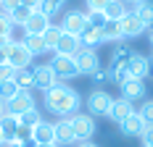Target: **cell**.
Wrapping results in <instances>:
<instances>
[{
    "label": "cell",
    "instance_id": "cell-18",
    "mask_svg": "<svg viewBox=\"0 0 153 147\" xmlns=\"http://www.w3.org/2000/svg\"><path fill=\"white\" fill-rule=\"evenodd\" d=\"M48 26H50V16H45L42 11H34L27 18V24H24V29L29 32V34H42Z\"/></svg>",
    "mask_w": 153,
    "mask_h": 147
},
{
    "label": "cell",
    "instance_id": "cell-43",
    "mask_svg": "<svg viewBox=\"0 0 153 147\" xmlns=\"http://www.w3.org/2000/svg\"><path fill=\"white\" fill-rule=\"evenodd\" d=\"M3 147H21L19 139H8V142H3Z\"/></svg>",
    "mask_w": 153,
    "mask_h": 147
},
{
    "label": "cell",
    "instance_id": "cell-48",
    "mask_svg": "<svg viewBox=\"0 0 153 147\" xmlns=\"http://www.w3.org/2000/svg\"><path fill=\"white\" fill-rule=\"evenodd\" d=\"M124 3H132V5H137V3H143V0H124Z\"/></svg>",
    "mask_w": 153,
    "mask_h": 147
},
{
    "label": "cell",
    "instance_id": "cell-29",
    "mask_svg": "<svg viewBox=\"0 0 153 147\" xmlns=\"http://www.w3.org/2000/svg\"><path fill=\"white\" fill-rule=\"evenodd\" d=\"M19 121H21V126H24V129H34V126L42 121V116H40V110H37V108H32V110H27V113H21Z\"/></svg>",
    "mask_w": 153,
    "mask_h": 147
},
{
    "label": "cell",
    "instance_id": "cell-39",
    "mask_svg": "<svg viewBox=\"0 0 153 147\" xmlns=\"http://www.w3.org/2000/svg\"><path fill=\"white\" fill-rule=\"evenodd\" d=\"M143 142H145V147H153V126H145V132H143Z\"/></svg>",
    "mask_w": 153,
    "mask_h": 147
},
{
    "label": "cell",
    "instance_id": "cell-34",
    "mask_svg": "<svg viewBox=\"0 0 153 147\" xmlns=\"http://www.w3.org/2000/svg\"><path fill=\"white\" fill-rule=\"evenodd\" d=\"M63 3H66V0H42L40 11H42L45 16H53L56 11H58V8H63Z\"/></svg>",
    "mask_w": 153,
    "mask_h": 147
},
{
    "label": "cell",
    "instance_id": "cell-16",
    "mask_svg": "<svg viewBox=\"0 0 153 147\" xmlns=\"http://www.w3.org/2000/svg\"><path fill=\"white\" fill-rule=\"evenodd\" d=\"M32 139L37 142V145H50V142H56V132H53V123L50 121H40L34 129H32Z\"/></svg>",
    "mask_w": 153,
    "mask_h": 147
},
{
    "label": "cell",
    "instance_id": "cell-37",
    "mask_svg": "<svg viewBox=\"0 0 153 147\" xmlns=\"http://www.w3.org/2000/svg\"><path fill=\"white\" fill-rule=\"evenodd\" d=\"M85 3H87L90 11H106L108 5H111V0H85Z\"/></svg>",
    "mask_w": 153,
    "mask_h": 147
},
{
    "label": "cell",
    "instance_id": "cell-21",
    "mask_svg": "<svg viewBox=\"0 0 153 147\" xmlns=\"http://www.w3.org/2000/svg\"><path fill=\"white\" fill-rule=\"evenodd\" d=\"M79 40H82V47H98V45L106 42L103 29H95V26H87V29L79 34Z\"/></svg>",
    "mask_w": 153,
    "mask_h": 147
},
{
    "label": "cell",
    "instance_id": "cell-12",
    "mask_svg": "<svg viewBox=\"0 0 153 147\" xmlns=\"http://www.w3.org/2000/svg\"><path fill=\"white\" fill-rule=\"evenodd\" d=\"M79 50H82V40H79L76 34L61 32V40L56 45V53H61V55H76Z\"/></svg>",
    "mask_w": 153,
    "mask_h": 147
},
{
    "label": "cell",
    "instance_id": "cell-36",
    "mask_svg": "<svg viewBox=\"0 0 153 147\" xmlns=\"http://www.w3.org/2000/svg\"><path fill=\"white\" fill-rule=\"evenodd\" d=\"M13 74H16V68H11L8 63H3V66H0V84L11 82V79H13Z\"/></svg>",
    "mask_w": 153,
    "mask_h": 147
},
{
    "label": "cell",
    "instance_id": "cell-13",
    "mask_svg": "<svg viewBox=\"0 0 153 147\" xmlns=\"http://www.w3.org/2000/svg\"><path fill=\"white\" fill-rule=\"evenodd\" d=\"M119 129H122L124 137H143V132H145V121H143V116L135 110L127 121H122V123H119Z\"/></svg>",
    "mask_w": 153,
    "mask_h": 147
},
{
    "label": "cell",
    "instance_id": "cell-10",
    "mask_svg": "<svg viewBox=\"0 0 153 147\" xmlns=\"http://www.w3.org/2000/svg\"><path fill=\"white\" fill-rule=\"evenodd\" d=\"M53 132H56V145L58 147H69L76 142L74 137V129H71V121L69 118H58L56 123H53Z\"/></svg>",
    "mask_w": 153,
    "mask_h": 147
},
{
    "label": "cell",
    "instance_id": "cell-3",
    "mask_svg": "<svg viewBox=\"0 0 153 147\" xmlns=\"http://www.w3.org/2000/svg\"><path fill=\"white\" fill-rule=\"evenodd\" d=\"M32 108H37L32 89H19L13 97L5 103V113H11V116H21V113H27V110H32Z\"/></svg>",
    "mask_w": 153,
    "mask_h": 147
},
{
    "label": "cell",
    "instance_id": "cell-51",
    "mask_svg": "<svg viewBox=\"0 0 153 147\" xmlns=\"http://www.w3.org/2000/svg\"><path fill=\"white\" fill-rule=\"evenodd\" d=\"M151 45H153V29H151Z\"/></svg>",
    "mask_w": 153,
    "mask_h": 147
},
{
    "label": "cell",
    "instance_id": "cell-32",
    "mask_svg": "<svg viewBox=\"0 0 153 147\" xmlns=\"http://www.w3.org/2000/svg\"><path fill=\"white\" fill-rule=\"evenodd\" d=\"M16 92H19V87H16L13 79H11V82H5V84H0V100H3V103H8Z\"/></svg>",
    "mask_w": 153,
    "mask_h": 147
},
{
    "label": "cell",
    "instance_id": "cell-27",
    "mask_svg": "<svg viewBox=\"0 0 153 147\" xmlns=\"http://www.w3.org/2000/svg\"><path fill=\"white\" fill-rule=\"evenodd\" d=\"M27 50H29L32 55H42V53H48L45 42H42V34H27Z\"/></svg>",
    "mask_w": 153,
    "mask_h": 147
},
{
    "label": "cell",
    "instance_id": "cell-14",
    "mask_svg": "<svg viewBox=\"0 0 153 147\" xmlns=\"http://www.w3.org/2000/svg\"><path fill=\"white\" fill-rule=\"evenodd\" d=\"M143 95H145V82H143V79H132V76H129V79L122 84V97L124 100L135 103V100H140Z\"/></svg>",
    "mask_w": 153,
    "mask_h": 147
},
{
    "label": "cell",
    "instance_id": "cell-44",
    "mask_svg": "<svg viewBox=\"0 0 153 147\" xmlns=\"http://www.w3.org/2000/svg\"><path fill=\"white\" fill-rule=\"evenodd\" d=\"M8 63V55H5V47H0V66Z\"/></svg>",
    "mask_w": 153,
    "mask_h": 147
},
{
    "label": "cell",
    "instance_id": "cell-46",
    "mask_svg": "<svg viewBox=\"0 0 153 147\" xmlns=\"http://www.w3.org/2000/svg\"><path fill=\"white\" fill-rule=\"evenodd\" d=\"M5 116V103H3V100H0V118Z\"/></svg>",
    "mask_w": 153,
    "mask_h": 147
},
{
    "label": "cell",
    "instance_id": "cell-25",
    "mask_svg": "<svg viewBox=\"0 0 153 147\" xmlns=\"http://www.w3.org/2000/svg\"><path fill=\"white\" fill-rule=\"evenodd\" d=\"M103 37H106V42H119V40H124L122 21H106V26H103Z\"/></svg>",
    "mask_w": 153,
    "mask_h": 147
},
{
    "label": "cell",
    "instance_id": "cell-1",
    "mask_svg": "<svg viewBox=\"0 0 153 147\" xmlns=\"http://www.w3.org/2000/svg\"><path fill=\"white\" fill-rule=\"evenodd\" d=\"M79 95H76L74 87H69V84H53V87L45 92V108L50 113H56V116L61 118H71L74 113H79Z\"/></svg>",
    "mask_w": 153,
    "mask_h": 147
},
{
    "label": "cell",
    "instance_id": "cell-26",
    "mask_svg": "<svg viewBox=\"0 0 153 147\" xmlns=\"http://www.w3.org/2000/svg\"><path fill=\"white\" fill-rule=\"evenodd\" d=\"M85 13V18H87V26H95V29H103L106 26V11H90V8H85L82 11Z\"/></svg>",
    "mask_w": 153,
    "mask_h": 147
},
{
    "label": "cell",
    "instance_id": "cell-20",
    "mask_svg": "<svg viewBox=\"0 0 153 147\" xmlns=\"http://www.w3.org/2000/svg\"><path fill=\"white\" fill-rule=\"evenodd\" d=\"M135 53H132V47H116L114 50V58H111V66H108V71H119V68H127V63L132 58Z\"/></svg>",
    "mask_w": 153,
    "mask_h": 147
},
{
    "label": "cell",
    "instance_id": "cell-45",
    "mask_svg": "<svg viewBox=\"0 0 153 147\" xmlns=\"http://www.w3.org/2000/svg\"><path fill=\"white\" fill-rule=\"evenodd\" d=\"M76 147H98V145H95V142H79Z\"/></svg>",
    "mask_w": 153,
    "mask_h": 147
},
{
    "label": "cell",
    "instance_id": "cell-41",
    "mask_svg": "<svg viewBox=\"0 0 153 147\" xmlns=\"http://www.w3.org/2000/svg\"><path fill=\"white\" fill-rule=\"evenodd\" d=\"M90 76L95 79V82H106V79H108V68H106V71H100V68H98V71L90 74Z\"/></svg>",
    "mask_w": 153,
    "mask_h": 147
},
{
    "label": "cell",
    "instance_id": "cell-6",
    "mask_svg": "<svg viewBox=\"0 0 153 147\" xmlns=\"http://www.w3.org/2000/svg\"><path fill=\"white\" fill-rule=\"evenodd\" d=\"M5 55H8V66L21 71V68H29L32 66V55L27 50V45H5Z\"/></svg>",
    "mask_w": 153,
    "mask_h": 147
},
{
    "label": "cell",
    "instance_id": "cell-2",
    "mask_svg": "<svg viewBox=\"0 0 153 147\" xmlns=\"http://www.w3.org/2000/svg\"><path fill=\"white\" fill-rule=\"evenodd\" d=\"M69 121H71V129H74L76 142H90L92 139V134H95V118H92L90 113H74Z\"/></svg>",
    "mask_w": 153,
    "mask_h": 147
},
{
    "label": "cell",
    "instance_id": "cell-38",
    "mask_svg": "<svg viewBox=\"0 0 153 147\" xmlns=\"http://www.w3.org/2000/svg\"><path fill=\"white\" fill-rule=\"evenodd\" d=\"M19 5H21V0H0V11H3V13H11Z\"/></svg>",
    "mask_w": 153,
    "mask_h": 147
},
{
    "label": "cell",
    "instance_id": "cell-30",
    "mask_svg": "<svg viewBox=\"0 0 153 147\" xmlns=\"http://www.w3.org/2000/svg\"><path fill=\"white\" fill-rule=\"evenodd\" d=\"M27 34H29V32L24 29V26L13 24L11 32H8V45H24V42H27Z\"/></svg>",
    "mask_w": 153,
    "mask_h": 147
},
{
    "label": "cell",
    "instance_id": "cell-22",
    "mask_svg": "<svg viewBox=\"0 0 153 147\" xmlns=\"http://www.w3.org/2000/svg\"><path fill=\"white\" fill-rule=\"evenodd\" d=\"M132 13H135L140 21L145 24V29H153V5H151V3H145V0H143V3H137Z\"/></svg>",
    "mask_w": 153,
    "mask_h": 147
},
{
    "label": "cell",
    "instance_id": "cell-33",
    "mask_svg": "<svg viewBox=\"0 0 153 147\" xmlns=\"http://www.w3.org/2000/svg\"><path fill=\"white\" fill-rule=\"evenodd\" d=\"M137 113L143 116L145 126H153V100H145V103L140 105V110H137Z\"/></svg>",
    "mask_w": 153,
    "mask_h": 147
},
{
    "label": "cell",
    "instance_id": "cell-47",
    "mask_svg": "<svg viewBox=\"0 0 153 147\" xmlns=\"http://www.w3.org/2000/svg\"><path fill=\"white\" fill-rule=\"evenodd\" d=\"M37 147H58L56 142H50V145H37Z\"/></svg>",
    "mask_w": 153,
    "mask_h": 147
},
{
    "label": "cell",
    "instance_id": "cell-40",
    "mask_svg": "<svg viewBox=\"0 0 153 147\" xmlns=\"http://www.w3.org/2000/svg\"><path fill=\"white\" fill-rule=\"evenodd\" d=\"M21 5H24V8H29V11H40L42 0H21Z\"/></svg>",
    "mask_w": 153,
    "mask_h": 147
},
{
    "label": "cell",
    "instance_id": "cell-28",
    "mask_svg": "<svg viewBox=\"0 0 153 147\" xmlns=\"http://www.w3.org/2000/svg\"><path fill=\"white\" fill-rule=\"evenodd\" d=\"M58 40H61V26H53V24H50V26L42 32V42H45L48 50H56Z\"/></svg>",
    "mask_w": 153,
    "mask_h": 147
},
{
    "label": "cell",
    "instance_id": "cell-8",
    "mask_svg": "<svg viewBox=\"0 0 153 147\" xmlns=\"http://www.w3.org/2000/svg\"><path fill=\"white\" fill-rule=\"evenodd\" d=\"M32 74H34V87L42 89V92H48L53 84H58V76H56V71L50 68V63H40V66H34Z\"/></svg>",
    "mask_w": 153,
    "mask_h": 147
},
{
    "label": "cell",
    "instance_id": "cell-42",
    "mask_svg": "<svg viewBox=\"0 0 153 147\" xmlns=\"http://www.w3.org/2000/svg\"><path fill=\"white\" fill-rule=\"evenodd\" d=\"M21 147H37V142L29 137V139H21Z\"/></svg>",
    "mask_w": 153,
    "mask_h": 147
},
{
    "label": "cell",
    "instance_id": "cell-15",
    "mask_svg": "<svg viewBox=\"0 0 153 147\" xmlns=\"http://www.w3.org/2000/svg\"><path fill=\"white\" fill-rule=\"evenodd\" d=\"M143 32H145V24H143L137 16L129 11V13L122 18V34L127 37V40H132V37H140Z\"/></svg>",
    "mask_w": 153,
    "mask_h": 147
},
{
    "label": "cell",
    "instance_id": "cell-35",
    "mask_svg": "<svg viewBox=\"0 0 153 147\" xmlns=\"http://www.w3.org/2000/svg\"><path fill=\"white\" fill-rule=\"evenodd\" d=\"M11 26H13V24H11V16L0 11V37H8V32H11Z\"/></svg>",
    "mask_w": 153,
    "mask_h": 147
},
{
    "label": "cell",
    "instance_id": "cell-17",
    "mask_svg": "<svg viewBox=\"0 0 153 147\" xmlns=\"http://www.w3.org/2000/svg\"><path fill=\"white\" fill-rule=\"evenodd\" d=\"M148 68H151V60L137 55V53H135V55L129 58V63H127V71H129L132 79H145V76H148Z\"/></svg>",
    "mask_w": 153,
    "mask_h": 147
},
{
    "label": "cell",
    "instance_id": "cell-23",
    "mask_svg": "<svg viewBox=\"0 0 153 147\" xmlns=\"http://www.w3.org/2000/svg\"><path fill=\"white\" fill-rule=\"evenodd\" d=\"M127 13H129V11H127V3H124V0H111V5L106 8V18L108 21H122Z\"/></svg>",
    "mask_w": 153,
    "mask_h": 147
},
{
    "label": "cell",
    "instance_id": "cell-7",
    "mask_svg": "<svg viewBox=\"0 0 153 147\" xmlns=\"http://www.w3.org/2000/svg\"><path fill=\"white\" fill-rule=\"evenodd\" d=\"M74 60H76L79 74H95L98 68H100V58H98V53H95L92 47H82V50L74 55Z\"/></svg>",
    "mask_w": 153,
    "mask_h": 147
},
{
    "label": "cell",
    "instance_id": "cell-4",
    "mask_svg": "<svg viewBox=\"0 0 153 147\" xmlns=\"http://www.w3.org/2000/svg\"><path fill=\"white\" fill-rule=\"evenodd\" d=\"M111 103H114V97L108 95L106 89H95V92H90V97H87V113L92 118L95 116H108Z\"/></svg>",
    "mask_w": 153,
    "mask_h": 147
},
{
    "label": "cell",
    "instance_id": "cell-9",
    "mask_svg": "<svg viewBox=\"0 0 153 147\" xmlns=\"http://www.w3.org/2000/svg\"><path fill=\"white\" fill-rule=\"evenodd\" d=\"M85 29H87V18H85L82 11H69V13L63 16L61 32H69V34H76V37H79Z\"/></svg>",
    "mask_w": 153,
    "mask_h": 147
},
{
    "label": "cell",
    "instance_id": "cell-31",
    "mask_svg": "<svg viewBox=\"0 0 153 147\" xmlns=\"http://www.w3.org/2000/svg\"><path fill=\"white\" fill-rule=\"evenodd\" d=\"M34 13V11H29V8H24V5H19V8H16V11H11V24H19V26H24V24H27V18H29V16Z\"/></svg>",
    "mask_w": 153,
    "mask_h": 147
},
{
    "label": "cell",
    "instance_id": "cell-11",
    "mask_svg": "<svg viewBox=\"0 0 153 147\" xmlns=\"http://www.w3.org/2000/svg\"><path fill=\"white\" fill-rule=\"evenodd\" d=\"M132 113H135V105L129 103V100H124V97H119V100H114V103H111L108 118H111V121H116V123H122V121H127Z\"/></svg>",
    "mask_w": 153,
    "mask_h": 147
},
{
    "label": "cell",
    "instance_id": "cell-49",
    "mask_svg": "<svg viewBox=\"0 0 153 147\" xmlns=\"http://www.w3.org/2000/svg\"><path fill=\"white\" fill-rule=\"evenodd\" d=\"M148 76H153V60H151V68H148Z\"/></svg>",
    "mask_w": 153,
    "mask_h": 147
},
{
    "label": "cell",
    "instance_id": "cell-50",
    "mask_svg": "<svg viewBox=\"0 0 153 147\" xmlns=\"http://www.w3.org/2000/svg\"><path fill=\"white\" fill-rule=\"evenodd\" d=\"M3 142H5V137H3V132H0V147H3Z\"/></svg>",
    "mask_w": 153,
    "mask_h": 147
},
{
    "label": "cell",
    "instance_id": "cell-24",
    "mask_svg": "<svg viewBox=\"0 0 153 147\" xmlns=\"http://www.w3.org/2000/svg\"><path fill=\"white\" fill-rule=\"evenodd\" d=\"M13 82L19 89H34V74L32 68H21V71L13 74Z\"/></svg>",
    "mask_w": 153,
    "mask_h": 147
},
{
    "label": "cell",
    "instance_id": "cell-5",
    "mask_svg": "<svg viewBox=\"0 0 153 147\" xmlns=\"http://www.w3.org/2000/svg\"><path fill=\"white\" fill-rule=\"evenodd\" d=\"M50 68L56 71L58 79H74V76H79V68H76L74 55H61V53H56L53 60H50Z\"/></svg>",
    "mask_w": 153,
    "mask_h": 147
},
{
    "label": "cell",
    "instance_id": "cell-19",
    "mask_svg": "<svg viewBox=\"0 0 153 147\" xmlns=\"http://www.w3.org/2000/svg\"><path fill=\"white\" fill-rule=\"evenodd\" d=\"M19 129H21L19 116L5 113V116L0 118V132H3V137H5V142H8V139H16V137H19Z\"/></svg>",
    "mask_w": 153,
    "mask_h": 147
}]
</instances>
